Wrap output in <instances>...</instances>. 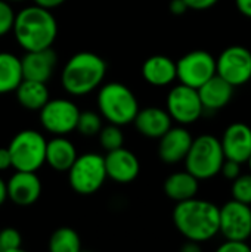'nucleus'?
I'll use <instances>...</instances> for the list:
<instances>
[{
	"mask_svg": "<svg viewBox=\"0 0 251 252\" xmlns=\"http://www.w3.org/2000/svg\"><path fill=\"white\" fill-rule=\"evenodd\" d=\"M173 224L186 241L203 244L219 233V207L197 196L176 202Z\"/></svg>",
	"mask_w": 251,
	"mask_h": 252,
	"instance_id": "f257e3e1",
	"label": "nucleus"
},
{
	"mask_svg": "<svg viewBox=\"0 0 251 252\" xmlns=\"http://www.w3.org/2000/svg\"><path fill=\"white\" fill-rule=\"evenodd\" d=\"M12 31L25 52L41 50L52 47L58 35V22L49 9L33 4L15 15Z\"/></svg>",
	"mask_w": 251,
	"mask_h": 252,
	"instance_id": "f03ea898",
	"label": "nucleus"
},
{
	"mask_svg": "<svg viewBox=\"0 0 251 252\" xmlns=\"http://www.w3.org/2000/svg\"><path fill=\"white\" fill-rule=\"evenodd\" d=\"M107 62L99 55L83 50L72 55L64 65L61 83L71 96H84L101 87L107 75Z\"/></svg>",
	"mask_w": 251,
	"mask_h": 252,
	"instance_id": "7ed1b4c3",
	"label": "nucleus"
},
{
	"mask_svg": "<svg viewBox=\"0 0 251 252\" xmlns=\"http://www.w3.org/2000/svg\"><path fill=\"white\" fill-rule=\"evenodd\" d=\"M98 109L104 120L123 127L133 123L139 111V102L126 84L111 81L98 92Z\"/></svg>",
	"mask_w": 251,
	"mask_h": 252,
	"instance_id": "20e7f679",
	"label": "nucleus"
},
{
	"mask_svg": "<svg viewBox=\"0 0 251 252\" xmlns=\"http://www.w3.org/2000/svg\"><path fill=\"white\" fill-rule=\"evenodd\" d=\"M225 155L220 139L213 134H201L192 139L191 148L183 159L185 170L198 180L213 179L220 173Z\"/></svg>",
	"mask_w": 251,
	"mask_h": 252,
	"instance_id": "39448f33",
	"label": "nucleus"
},
{
	"mask_svg": "<svg viewBox=\"0 0 251 252\" xmlns=\"http://www.w3.org/2000/svg\"><path fill=\"white\" fill-rule=\"evenodd\" d=\"M47 140L37 130H21L9 142L12 168L18 171H38L46 164Z\"/></svg>",
	"mask_w": 251,
	"mask_h": 252,
	"instance_id": "423d86ee",
	"label": "nucleus"
},
{
	"mask_svg": "<svg viewBox=\"0 0 251 252\" xmlns=\"http://www.w3.org/2000/svg\"><path fill=\"white\" fill-rule=\"evenodd\" d=\"M67 173L70 186L78 195L96 193L108 179L104 157L95 152L77 155Z\"/></svg>",
	"mask_w": 251,
	"mask_h": 252,
	"instance_id": "0eeeda50",
	"label": "nucleus"
},
{
	"mask_svg": "<svg viewBox=\"0 0 251 252\" xmlns=\"http://www.w3.org/2000/svg\"><path fill=\"white\" fill-rule=\"evenodd\" d=\"M80 109L70 99H49L38 111L43 128L55 136H65L75 130Z\"/></svg>",
	"mask_w": 251,
	"mask_h": 252,
	"instance_id": "6e6552de",
	"label": "nucleus"
},
{
	"mask_svg": "<svg viewBox=\"0 0 251 252\" xmlns=\"http://www.w3.org/2000/svg\"><path fill=\"white\" fill-rule=\"evenodd\" d=\"M216 75V59L207 50H191L176 62V78L189 87L198 89Z\"/></svg>",
	"mask_w": 251,
	"mask_h": 252,
	"instance_id": "1a4fd4ad",
	"label": "nucleus"
},
{
	"mask_svg": "<svg viewBox=\"0 0 251 252\" xmlns=\"http://www.w3.org/2000/svg\"><path fill=\"white\" fill-rule=\"evenodd\" d=\"M166 109L172 120L179 123L180 126H189L195 123L204 112L197 89L185 86L182 83L175 86L169 92Z\"/></svg>",
	"mask_w": 251,
	"mask_h": 252,
	"instance_id": "9d476101",
	"label": "nucleus"
},
{
	"mask_svg": "<svg viewBox=\"0 0 251 252\" xmlns=\"http://www.w3.org/2000/svg\"><path fill=\"white\" fill-rule=\"evenodd\" d=\"M216 74L234 87L251 80V52L244 46H229L216 59Z\"/></svg>",
	"mask_w": 251,
	"mask_h": 252,
	"instance_id": "9b49d317",
	"label": "nucleus"
},
{
	"mask_svg": "<svg viewBox=\"0 0 251 252\" xmlns=\"http://www.w3.org/2000/svg\"><path fill=\"white\" fill-rule=\"evenodd\" d=\"M219 233L225 239L247 241L251 236V205L231 199L219 207Z\"/></svg>",
	"mask_w": 251,
	"mask_h": 252,
	"instance_id": "f8f14e48",
	"label": "nucleus"
},
{
	"mask_svg": "<svg viewBox=\"0 0 251 252\" xmlns=\"http://www.w3.org/2000/svg\"><path fill=\"white\" fill-rule=\"evenodd\" d=\"M104 161H105L107 177L115 183L127 185V183L135 182L139 176L141 162L138 157L132 151L123 146L107 152V155L104 157Z\"/></svg>",
	"mask_w": 251,
	"mask_h": 252,
	"instance_id": "ddd939ff",
	"label": "nucleus"
},
{
	"mask_svg": "<svg viewBox=\"0 0 251 252\" xmlns=\"http://www.w3.org/2000/svg\"><path fill=\"white\" fill-rule=\"evenodd\" d=\"M7 199L18 207H30L41 195V182L36 171H18L6 182Z\"/></svg>",
	"mask_w": 251,
	"mask_h": 252,
	"instance_id": "4468645a",
	"label": "nucleus"
},
{
	"mask_svg": "<svg viewBox=\"0 0 251 252\" xmlns=\"http://www.w3.org/2000/svg\"><path fill=\"white\" fill-rule=\"evenodd\" d=\"M226 159L246 164L251 155V127L246 123H232L220 139Z\"/></svg>",
	"mask_w": 251,
	"mask_h": 252,
	"instance_id": "2eb2a0df",
	"label": "nucleus"
},
{
	"mask_svg": "<svg viewBox=\"0 0 251 252\" xmlns=\"http://www.w3.org/2000/svg\"><path fill=\"white\" fill-rule=\"evenodd\" d=\"M191 133L185 128V126L170 127L158 140V157L166 164H178L182 162L191 148L192 143Z\"/></svg>",
	"mask_w": 251,
	"mask_h": 252,
	"instance_id": "dca6fc26",
	"label": "nucleus"
},
{
	"mask_svg": "<svg viewBox=\"0 0 251 252\" xmlns=\"http://www.w3.org/2000/svg\"><path fill=\"white\" fill-rule=\"evenodd\" d=\"M56 62H58V56L52 47L25 52V55L21 58L22 75L27 80L47 83L53 75Z\"/></svg>",
	"mask_w": 251,
	"mask_h": 252,
	"instance_id": "f3484780",
	"label": "nucleus"
},
{
	"mask_svg": "<svg viewBox=\"0 0 251 252\" xmlns=\"http://www.w3.org/2000/svg\"><path fill=\"white\" fill-rule=\"evenodd\" d=\"M172 123L173 120L167 109L158 106H146L143 109L139 108L133 120L136 130L148 139H160L172 127Z\"/></svg>",
	"mask_w": 251,
	"mask_h": 252,
	"instance_id": "a211bd4d",
	"label": "nucleus"
},
{
	"mask_svg": "<svg viewBox=\"0 0 251 252\" xmlns=\"http://www.w3.org/2000/svg\"><path fill=\"white\" fill-rule=\"evenodd\" d=\"M234 89L235 87L232 84H229L226 80L216 74L204 84H201L197 89V92L204 109L217 111L225 108L231 102L234 96Z\"/></svg>",
	"mask_w": 251,
	"mask_h": 252,
	"instance_id": "6ab92c4d",
	"label": "nucleus"
},
{
	"mask_svg": "<svg viewBox=\"0 0 251 252\" xmlns=\"http://www.w3.org/2000/svg\"><path fill=\"white\" fill-rule=\"evenodd\" d=\"M142 77L151 86H169L176 80V62L164 55L149 56L142 63Z\"/></svg>",
	"mask_w": 251,
	"mask_h": 252,
	"instance_id": "aec40b11",
	"label": "nucleus"
},
{
	"mask_svg": "<svg viewBox=\"0 0 251 252\" xmlns=\"http://www.w3.org/2000/svg\"><path fill=\"white\" fill-rule=\"evenodd\" d=\"M77 155L74 143L64 136H55L46 143V164L58 173H67Z\"/></svg>",
	"mask_w": 251,
	"mask_h": 252,
	"instance_id": "412c9836",
	"label": "nucleus"
},
{
	"mask_svg": "<svg viewBox=\"0 0 251 252\" xmlns=\"http://www.w3.org/2000/svg\"><path fill=\"white\" fill-rule=\"evenodd\" d=\"M164 193L175 202H182L197 196L200 189V180L189 171H178L170 174L163 185Z\"/></svg>",
	"mask_w": 251,
	"mask_h": 252,
	"instance_id": "4be33fe9",
	"label": "nucleus"
},
{
	"mask_svg": "<svg viewBox=\"0 0 251 252\" xmlns=\"http://www.w3.org/2000/svg\"><path fill=\"white\" fill-rule=\"evenodd\" d=\"M19 105L28 111H40L50 99L46 83L24 78L15 90Z\"/></svg>",
	"mask_w": 251,
	"mask_h": 252,
	"instance_id": "5701e85b",
	"label": "nucleus"
},
{
	"mask_svg": "<svg viewBox=\"0 0 251 252\" xmlns=\"http://www.w3.org/2000/svg\"><path fill=\"white\" fill-rule=\"evenodd\" d=\"M22 80L21 58L10 52H0V94L15 92Z\"/></svg>",
	"mask_w": 251,
	"mask_h": 252,
	"instance_id": "b1692460",
	"label": "nucleus"
},
{
	"mask_svg": "<svg viewBox=\"0 0 251 252\" xmlns=\"http://www.w3.org/2000/svg\"><path fill=\"white\" fill-rule=\"evenodd\" d=\"M49 250L52 252H78L81 250V239L72 227H58L50 235Z\"/></svg>",
	"mask_w": 251,
	"mask_h": 252,
	"instance_id": "393cba45",
	"label": "nucleus"
},
{
	"mask_svg": "<svg viewBox=\"0 0 251 252\" xmlns=\"http://www.w3.org/2000/svg\"><path fill=\"white\" fill-rule=\"evenodd\" d=\"M102 115L95 111H80L75 130L86 137L98 136V133L102 128Z\"/></svg>",
	"mask_w": 251,
	"mask_h": 252,
	"instance_id": "a878e982",
	"label": "nucleus"
},
{
	"mask_svg": "<svg viewBox=\"0 0 251 252\" xmlns=\"http://www.w3.org/2000/svg\"><path fill=\"white\" fill-rule=\"evenodd\" d=\"M99 136V143L101 146L109 152V151H114V149H118L124 145V134H123V130L120 126H115V124H108V126H102L101 131L98 133Z\"/></svg>",
	"mask_w": 251,
	"mask_h": 252,
	"instance_id": "bb28decb",
	"label": "nucleus"
},
{
	"mask_svg": "<svg viewBox=\"0 0 251 252\" xmlns=\"http://www.w3.org/2000/svg\"><path fill=\"white\" fill-rule=\"evenodd\" d=\"M231 193L232 199L251 205V173L240 174L237 179L232 180Z\"/></svg>",
	"mask_w": 251,
	"mask_h": 252,
	"instance_id": "cd10ccee",
	"label": "nucleus"
},
{
	"mask_svg": "<svg viewBox=\"0 0 251 252\" xmlns=\"http://www.w3.org/2000/svg\"><path fill=\"white\" fill-rule=\"evenodd\" d=\"M22 250V236L15 227L0 230V251L19 252Z\"/></svg>",
	"mask_w": 251,
	"mask_h": 252,
	"instance_id": "c85d7f7f",
	"label": "nucleus"
},
{
	"mask_svg": "<svg viewBox=\"0 0 251 252\" xmlns=\"http://www.w3.org/2000/svg\"><path fill=\"white\" fill-rule=\"evenodd\" d=\"M15 10L7 0H0V37L6 35L13 28Z\"/></svg>",
	"mask_w": 251,
	"mask_h": 252,
	"instance_id": "c756f323",
	"label": "nucleus"
},
{
	"mask_svg": "<svg viewBox=\"0 0 251 252\" xmlns=\"http://www.w3.org/2000/svg\"><path fill=\"white\" fill-rule=\"evenodd\" d=\"M241 165L243 164H240L237 161H232V159H226L225 158V161L222 164V168H220V173L223 174L225 179H228V180L232 182L234 179H237L241 174Z\"/></svg>",
	"mask_w": 251,
	"mask_h": 252,
	"instance_id": "7c9ffc66",
	"label": "nucleus"
},
{
	"mask_svg": "<svg viewBox=\"0 0 251 252\" xmlns=\"http://www.w3.org/2000/svg\"><path fill=\"white\" fill-rule=\"evenodd\" d=\"M219 252H250V247L247 245V241H232L225 239L222 245L217 248Z\"/></svg>",
	"mask_w": 251,
	"mask_h": 252,
	"instance_id": "2f4dec72",
	"label": "nucleus"
},
{
	"mask_svg": "<svg viewBox=\"0 0 251 252\" xmlns=\"http://www.w3.org/2000/svg\"><path fill=\"white\" fill-rule=\"evenodd\" d=\"M188 6V9L192 10H207L210 7H213L215 4H217L219 0H183Z\"/></svg>",
	"mask_w": 251,
	"mask_h": 252,
	"instance_id": "473e14b6",
	"label": "nucleus"
},
{
	"mask_svg": "<svg viewBox=\"0 0 251 252\" xmlns=\"http://www.w3.org/2000/svg\"><path fill=\"white\" fill-rule=\"evenodd\" d=\"M12 167V158L7 148H0V171H6Z\"/></svg>",
	"mask_w": 251,
	"mask_h": 252,
	"instance_id": "72a5a7b5",
	"label": "nucleus"
},
{
	"mask_svg": "<svg viewBox=\"0 0 251 252\" xmlns=\"http://www.w3.org/2000/svg\"><path fill=\"white\" fill-rule=\"evenodd\" d=\"M169 9H170V12L173 15L180 16V15H183L188 10V6H186V3L183 0H172L170 4H169Z\"/></svg>",
	"mask_w": 251,
	"mask_h": 252,
	"instance_id": "f704fd0d",
	"label": "nucleus"
},
{
	"mask_svg": "<svg viewBox=\"0 0 251 252\" xmlns=\"http://www.w3.org/2000/svg\"><path fill=\"white\" fill-rule=\"evenodd\" d=\"M33 1H34V4H37V6H41V7H44V9L52 10V9L59 7L61 4H64L67 0H33Z\"/></svg>",
	"mask_w": 251,
	"mask_h": 252,
	"instance_id": "c9c22d12",
	"label": "nucleus"
},
{
	"mask_svg": "<svg viewBox=\"0 0 251 252\" xmlns=\"http://www.w3.org/2000/svg\"><path fill=\"white\" fill-rule=\"evenodd\" d=\"M235 4L244 16L251 19V0H235Z\"/></svg>",
	"mask_w": 251,
	"mask_h": 252,
	"instance_id": "e433bc0d",
	"label": "nucleus"
},
{
	"mask_svg": "<svg viewBox=\"0 0 251 252\" xmlns=\"http://www.w3.org/2000/svg\"><path fill=\"white\" fill-rule=\"evenodd\" d=\"M200 244L198 242H194V241H186V244L182 247V251L183 252H200Z\"/></svg>",
	"mask_w": 251,
	"mask_h": 252,
	"instance_id": "4c0bfd02",
	"label": "nucleus"
},
{
	"mask_svg": "<svg viewBox=\"0 0 251 252\" xmlns=\"http://www.w3.org/2000/svg\"><path fill=\"white\" fill-rule=\"evenodd\" d=\"M7 199V192H6V182L0 177V207L6 202Z\"/></svg>",
	"mask_w": 251,
	"mask_h": 252,
	"instance_id": "58836bf2",
	"label": "nucleus"
},
{
	"mask_svg": "<svg viewBox=\"0 0 251 252\" xmlns=\"http://www.w3.org/2000/svg\"><path fill=\"white\" fill-rule=\"evenodd\" d=\"M247 164H249V168H250V173H251V155H250V158L247 159Z\"/></svg>",
	"mask_w": 251,
	"mask_h": 252,
	"instance_id": "ea45409f",
	"label": "nucleus"
},
{
	"mask_svg": "<svg viewBox=\"0 0 251 252\" xmlns=\"http://www.w3.org/2000/svg\"><path fill=\"white\" fill-rule=\"evenodd\" d=\"M7 1H24V0H7Z\"/></svg>",
	"mask_w": 251,
	"mask_h": 252,
	"instance_id": "a19ab883",
	"label": "nucleus"
}]
</instances>
